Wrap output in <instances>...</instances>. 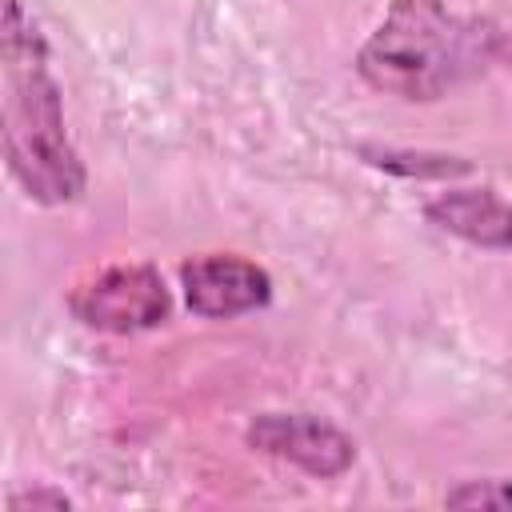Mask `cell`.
<instances>
[{"label": "cell", "mask_w": 512, "mask_h": 512, "mask_svg": "<svg viewBox=\"0 0 512 512\" xmlns=\"http://www.w3.org/2000/svg\"><path fill=\"white\" fill-rule=\"evenodd\" d=\"M508 60L512 28L488 16H460L444 0H392L360 44L356 72L376 92L428 104Z\"/></svg>", "instance_id": "obj_1"}, {"label": "cell", "mask_w": 512, "mask_h": 512, "mask_svg": "<svg viewBox=\"0 0 512 512\" xmlns=\"http://www.w3.org/2000/svg\"><path fill=\"white\" fill-rule=\"evenodd\" d=\"M4 76V160L12 180L36 204H72L84 192V164L64 128L60 84L48 72V44L20 0H4L0 16Z\"/></svg>", "instance_id": "obj_2"}, {"label": "cell", "mask_w": 512, "mask_h": 512, "mask_svg": "<svg viewBox=\"0 0 512 512\" xmlns=\"http://www.w3.org/2000/svg\"><path fill=\"white\" fill-rule=\"evenodd\" d=\"M68 308L92 332L132 336L164 324L172 312V296L152 264H112L92 280L76 284Z\"/></svg>", "instance_id": "obj_3"}, {"label": "cell", "mask_w": 512, "mask_h": 512, "mask_svg": "<svg viewBox=\"0 0 512 512\" xmlns=\"http://www.w3.org/2000/svg\"><path fill=\"white\" fill-rule=\"evenodd\" d=\"M244 440L316 480H336L356 460V440L312 412H260L248 420Z\"/></svg>", "instance_id": "obj_4"}, {"label": "cell", "mask_w": 512, "mask_h": 512, "mask_svg": "<svg viewBox=\"0 0 512 512\" xmlns=\"http://www.w3.org/2000/svg\"><path fill=\"white\" fill-rule=\"evenodd\" d=\"M184 300L204 320H228L252 308H264L272 300V276L232 252H208L180 264Z\"/></svg>", "instance_id": "obj_5"}, {"label": "cell", "mask_w": 512, "mask_h": 512, "mask_svg": "<svg viewBox=\"0 0 512 512\" xmlns=\"http://www.w3.org/2000/svg\"><path fill=\"white\" fill-rule=\"evenodd\" d=\"M424 216L476 244V248H492V252H508L512 248V204L500 200L492 188H452L440 192L424 204Z\"/></svg>", "instance_id": "obj_6"}, {"label": "cell", "mask_w": 512, "mask_h": 512, "mask_svg": "<svg viewBox=\"0 0 512 512\" xmlns=\"http://www.w3.org/2000/svg\"><path fill=\"white\" fill-rule=\"evenodd\" d=\"M360 156L384 172H396V176H464L472 168L460 156H440L436 164H424L428 160L424 152H396V148H360Z\"/></svg>", "instance_id": "obj_7"}, {"label": "cell", "mask_w": 512, "mask_h": 512, "mask_svg": "<svg viewBox=\"0 0 512 512\" xmlns=\"http://www.w3.org/2000/svg\"><path fill=\"white\" fill-rule=\"evenodd\" d=\"M448 508H512V476L464 480L444 496Z\"/></svg>", "instance_id": "obj_8"}, {"label": "cell", "mask_w": 512, "mask_h": 512, "mask_svg": "<svg viewBox=\"0 0 512 512\" xmlns=\"http://www.w3.org/2000/svg\"><path fill=\"white\" fill-rule=\"evenodd\" d=\"M8 508L12 512H24V508H52V512H64L72 508V500L56 488H32V492H12L8 496Z\"/></svg>", "instance_id": "obj_9"}]
</instances>
